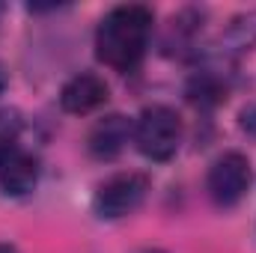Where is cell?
Masks as SVG:
<instances>
[{
  "label": "cell",
  "mask_w": 256,
  "mask_h": 253,
  "mask_svg": "<svg viewBox=\"0 0 256 253\" xmlns=\"http://www.w3.org/2000/svg\"><path fill=\"white\" fill-rule=\"evenodd\" d=\"M0 253H18V250H15L12 244H3V242H0Z\"/></svg>",
  "instance_id": "cell-14"
},
{
  "label": "cell",
  "mask_w": 256,
  "mask_h": 253,
  "mask_svg": "<svg viewBox=\"0 0 256 253\" xmlns=\"http://www.w3.org/2000/svg\"><path fill=\"white\" fill-rule=\"evenodd\" d=\"M110 90L104 84L102 74L96 72H78L72 74L60 90V108L66 114H74V116H84V114H92L98 110L104 102H108Z\"/></svg>",
  "instance_id": "cell-7"
},
{
  "label": "cell",
  "mask_w": 256,
  "mask_h": 253,
  "mask_svg": "<svg viewBox=\"0 0 256 253\" xmlns=\"http://www.w3.org/2000/svg\"><path fill=\"white\" fill-rule=\"evenodd\" d=\"M230 90H232V72L226 68V60H220V57L202 60L188 80V98L200 108L224 104Z\"/></svg>",
  "instance_id": "cell-6"
},
{
  "label": "cell",
  "mask_w": 256,
  "mask_h": 253,
  "mask_svg": "<svg viewBox=\"0 0 256 253\" xmlns=\"http://www.w3.org/2000/svg\"><path fill=\"white\" fill-rule=\"evenodd\" d=\"M131 134H134V126L126 116L122 114H110V116H104V120H98L92 126L90 137H86V149L98 161H114L128 146Z\"/></svg>",
  "instance_id": "cell-8"
},
{
  "label": "cell",
  "mask_w": 256,
  "mask_h": 253,
  "mask_svg": "<svg viewBox=\"0 0 256 253\" xmlns=\"http://www.w3.org/2000/svg\"><path fill=\"white\" fill-rule=\"evenodd\" d=\"M202 18L206 12L202 9H182L170 18V30H167V39H164V48L170 54H188L196 45V36L202 33Z\"/></svg>",
  "instance_id": "cell-9"
},
{
  "label": "cell",
  "mask_w": 256,
  "mask_h": 253,
  "mask_svg": "<svg viewBox=\"0 0 256 253\" xmlns=\"http://www.w3.org/2000/svg\"><path fill=\"white\" fill-rule=\"evenodd\" d=\"M6 84H9V72H6V66L0 63V92L6 90Z\"/></svg>",
  "instance_id": "cell-13"
},
{
  "label": "cell",
  "mask_w": 256,
  "mask_h": 253,
  "mask_svg": "<svg viewBox=\"0 0 256 253\" xmlns=\"http://www.w3.org/2000/svg\"><path fill=\"white\" fill-rule=\"evenodd\" d=\"M137 152L149 161H170L179 152L182 143V120L167 104H149L140 110L134 134H131Z\"/></svg>",
  "instance_id": "cell-2"
},
{
  "label": "cell",
  "mask_w": 256,
  "mask_h": 253,
  "mask_svg": "<svg viewBox=\"0 0 256 253\" xmlns=\"http://www.w3.org/2000/svg\"><path fill=\"white\" fill-rule=\"evenodd\" d=\"M242 128L250 131V134H256V108H250V110L242 114Z\"/></svg>",
  "instance_id": "cell-12"
},
{
  "label": "cell",
  "mask_w": 256,
  "mask_h": 253,
  "mask_svg": "<svg viewBox=\"0 0 256 253\" xmlns=\"http://www.w3.org/2000/svg\"><path fill=\"white\" fill-rule=\"evenodd\" d=\"M137 253H164V250H158V248H146V250H137Z\"/></svg>",
  "instance_id": "cell-15"
},
{
  "label": "cell",
  "mask_w": 256,
  "mask_h": 253,
  "mask_svg": "<svg viewBox=\"0 0 256 253\" xmlns=\"http://www.w3.org/2000/svg\"><path fill=\"white\" fill-rule=\"evenodd\" d=\"M21 128H24V120L18 110H9V108L0 110V155H6L12 146H18Z\"/></svg>",
  "instance_id": "cell-11"
},
{
  "label": "cell",
  "mask_w": 256,
  "mask_h": 253,
  "mask_svg": "<svg viewBox=\"0 0 256 253\" xmlns=\"http://www.w3.org/2000/svg\"><path fill=\"white\" fill-rule=\"evenodd\" d=\"M220 45H224V54L256 48V9L236 15V18L226 24V30L220 33Z\"/></svg>",
  "instance_id": "cell-10"
},
{
  "label": "cell",
  "mask_w": 256,
  "mask_h": 253,
  "mask_svg": "<svg viewBox=\"0 0 256 253\" xmlns=\"http://www.w3.org/2000/svg\"><path fill=\"white\" fill-rule=\"evenodd\" d=\"M42 161L36 152L24 149L21 143L0 155V194L3 196H27L39 185Z\"/></svg>",
  "instance_id": "cell-5"
},
{
  "label": "cell",
  "mask_w": 256,
  "mask_h": 253,
  "mask_svg": "<svg viewBox=\"0 0 256 253\" xmlns=\"http://www.w3.org/2000/svg\"><path fill=\"white\" fill-rule=\"evenodd\" d=\"M149 194V176L146 173H114L110 179H104L96 194H92V212L102 220H120L131 212H137L143 206Z\"/></svg>",
  "instance_id": "cell-3"
},
{
  "label": "cell",
  "mask_w": 256,
  "mask_h": 253,
  "mask_svg": "<svg viewBox=\"0 0 256 253\" xmlns=\"http://www.w3.org/2000/svg\"><path fill=\"white\" fill-rule=\"evenodd\" d=\"M250 188V161L242 152H224L212 161L208 176H206V190L214 206L232 208L236 202L244 200Z\"/></svg>",
  "instance_id": "cell-4"
},
{
  "label": "cell",
  "mask_w": 256,
  "mask_h": 253,
  "mask_svg": "<svg viewBox=\"0 0 256 253\" xmlns=\"http://www.w3.org/2000/svg\"><path fill=\"white\" fill-rule=\"evenodd\" d=\"M155 30V15L143 3L114 6L96 27V57L108 68L134 72L143 63Z\"/></svg>",
  "instance_id": "cell-1"
}]
</instances>
